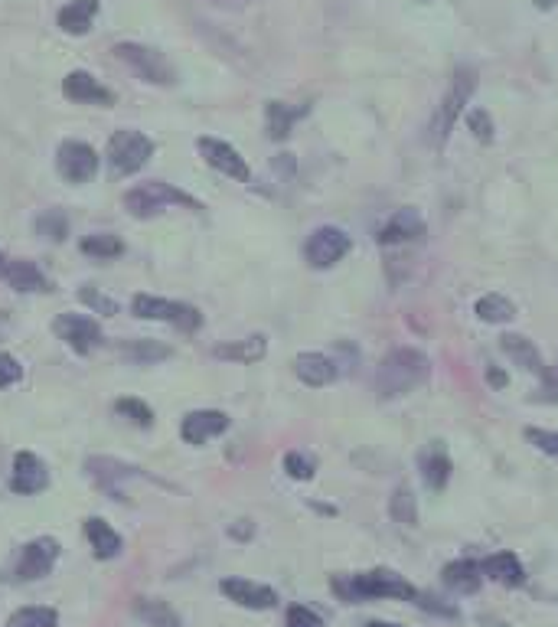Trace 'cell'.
I'll return each mask as SVG.
<instances>
[{"label":"cell","instance_id":"1","mask_svg":"<svg viewBox=\"0 0 558 627\" xmlns=\"http://www.w3.org/2000/svg\"><path fill=\"white\" fill-rule=\"evenodd\" d=\"M428 373H431V363L425 353L412 350V347H395L382 356L372 386H376L382 399H395V396H405V392H412L415 386L425 383Z\"/></svg>","mask_w":558,"mask_h":627},{"label":"cell","instance_id":"2","mask_svg":"<svg viewBox=\"0 0 558 627\" xmlns=\"http://www.w3.org/2000/svg\"><path fill=\"white\" fill-rule=\"evenodd\" d=\"M333 592L343 601H376V598H408L415 601L418 592L408 585L402 575L392 572H366L353 579H333Z\"/></svg>","mask_w":558,"mask_h":627},{"label":"cell","instance_id":"3","mask_svg":"<svg viewBox=\"0 0 558 627\" xmlns=\"http://www.w3.org/2000/svg\"><path fill=\"white\" fill-rule=\"evenodd\" d=\"M167 206H186V209H203L200 200H193L190 193L177 190L173 183H164V180H147V183H138L134 190H128L124 196V209L134 216V219H151L157 213H164Z\"/></svg>","mask_w":558,"mask_h":627},{"label":"cell","instance_id":"4","mask_svg":"<svg viewBox=\"0 0 558 627\" xmlns=\"http://www.w3.org/2000/svg\"><path fill=\"white\" fill-rule=\"evenodd\" d=\"M154 157V141L141 131H115L108 141V164L115 174L128 177Z\"/></svg>","mask_w":558,"mask_h":627},{"label":"cell","instance_id":"5","mask_svg":"<svg viewBox=\"0 0 558 627\" xmlns=\"http://www.w3.org/2000/svg\"><path fill=\"white\" fill-rule=\"evenodd\" d=\"M131 311L138 314L141 321H164V324L186 330V334L200 330V324H203V314L196 311V307L180 304V301H167V298H154V294H138L131 304Z\"/></svg>","mask_w":558,"mask_h":627},{"label":"cell","instance_id":"6","mask_svg":"<svg viewBox=\"0 0 558 627\" xmlns=\"http://www.w3.org/2000/svg\"><path fill=\"white\" fill-rule=\"evenodd\" d=\"M115 53L121 63H128L144 82H154V85L177 82V69H173L170 59L164 53H157V49H147L141 43H121V46H115Z\"/></svg>","mask_w":558,"mask_h":627},{"label":"cell","instance_id":"7","mask_svg":"<svg viewBox=\"0 0 558 627\" xmlns=\"http://www.w3.org/2000/svg\"><path fill=\"white\" fill-rule=\"evenodd\" d=\"M470 95H474V76H470L467 69L454 72L448 92H444V102L438 108V118H434V144L438 147L448 141V134L454 131L457 118L464 115V105L470 102Z\"/></svg>","mask_w":558,"mask_h":627},{"label":"cell","instance_id":"8","mask_svg":"<svg viewBox=\"0 0 558 627\" xmlns=\"http://www.w3.org/2000/svg\"><path fill=\"white\" fill-rule=\"evenodd\" d=\"M350 249H353V242L343 229L320 226V229L310 232V239L304 245V258H307L310 268H333Z\"/></svg>","mask_w":558,"mask_h":627},{"label":"cell","instance_id":"9","mask_svg":"<svg viewBox=\"0 0 558 627\" xmlns=\"http://www.w3.org/2000/svg\"><path fill=\"white\" fill-rule=\"evenodd\" d=\"M59 177L69 183H89L98 174V154L92 144L85 141H62L56 151Z\"/></svg>","mask_w":558,"mask_h":627},{"label":"cell","instance_id":"10","mask_svg":"<svg viewBox=\"0 0 558 627\" xmlns=\"http://www.w3.org/2000/svg\"><path fill=\"white\" fill-rule=\"evenodd\" d=\"M196 147H200L203 161L213 167V170H219V174H226V177L239 180V183L252 180V170H248L245 157L235 151L232 144L219 141V138H200V141H196Z\"/></svg>","mask_w":558,"mask_h":627},{"label":"cell","instance_id":"11","mask_svg":"<svg viewBox=\"0 0 558 627\" xmlns=\"http://www.w3.org/2000/svg\"><path fill=\"white\" fill-rule=\"evenodd\" d=\"M53 330H56V337L66 340L76 353H89L92 347L102 343V327H98L95 317H85V314H59Z\"/></svg>","mask_w":558,"mask_h":627},{"label":"cell","instance_id":"12","mask_svg":"<svg viewBox=\"0 0 558 627\" xmlns=\"http://www.w3.org/2000/svg\"><path fill=\"white\" fill-rule=\"evenodd\" d=\"M56 559H59V543L49 536H40L23 546L20 562H17V575L23 582H36V579H43V575H49Z\"/></svg>","mask_w":558,"mask_h":627},{"label":"cell","instance_id":"13","mask_svg":"<svg viewBox=\"0 0 558 627\" xmlns=\"http://www.w3.org/2000/svg\"><path fill=\"white\" fill-rule=\"evenodd\" d=\"M62 95L76 105H98V108L115 105V92L105 89L102 82H98L95 76H89V72H82V69L69 72V76L62 79Z\"/></svg>","mask_w":558,"mask_h":627},{"label":"cell","instance_id":"14","mask_svg":"<svg viewBox=\"0 0 558 627\" xmlns=\"http://www.w3.org/2000/svg\"><path fill=\"white\" fill-rule=\"evenodd\" d=\"M49 484V471L46 464L36 458L33 451H20L14 458V474H10V487H14V494H40V490H46Z\"/></svg>","mask_w":558,"mask_h":627},{"label":"cell","instance_id":"15","mask_svg":"<svg viewBox=\"0 0 558 627\" xmlns=\"http://www.w3.org/2000/svg\"><path fill=\"white\" fill-rule=\"evenodd\" d=\"M219 588L229 601H235V605H242V608H252V611H268L278 605L275 588L248 582V579H226Z\"/></svg>","mask_w":558,"mask_h":627},{"label":"cell","instance_id":"16","mask_svg":"<svg viewBox=\"0 0 558 627\" xmlns=\"http://www.w3.org/2000/svg\"><path fill=\"white\" fill-rule=\"evenodd\" d=\"M229 428V415L226 412H216V409H203V412H190L183 418L180 425V435L186 445H206L209 438L222 435Z\"/></svg>","mask_w":558,"mask_h":627},{"label":"cell","instance_id":"17","mask_svg":"<svg viewBox=\"0 0 558 627\" xmlns=\"http://www.w3.org/2000/svg\"><path fill=\"white\" fill-rule=\"evenodd\" d=\"M294 376L301 379L304 386L320 389V386H330L333 379L340 376V366H337L333 356H324V353H297L294 356Z\"/></svg>","mask_w":558,"mask_h":627},{"label":"cell","instance_id":"18","mask_svg":"<svg viewBox=\"0 0 558 627\" xmlns=\"http://www.w3.org/2000/svg\"><path fill=\"white\" fill-rule=\"evenodd\" d=\"M421 236H425V219H421L418 209H399V213H392L389 223L379 229L382 245H402V242H415Z\"/></svg>","mask_w":558,"mask_h":627},{"label":"cell","instance_id":"19","mask_svg":"<svg viewBox=\"0 0 558 627\" xmlns=\"http://www.w3.org/2000/svg\"><path fill=\"white\" fill-rule=\"evenodd\" d=\"M95 14H98V0H72V4L59 10V27L69 36H85L92 30Z\"/></svg>","mask_w":558,"mask_h":627},{"label":"cell","instance_id":"20","mask_svg":"<svg viewBox=\"0 0 558 627\" xmlns=\"http://www.w3.org/2000/svg\"><path fill=\"white\" fill-rule=\"evenodd\" d=\"M483 579V565L474 559H457L451 565H444V585L454 588V592H477Z\"/></svg>","mask_w":558,"mask_h":627},{"label":"cell","instance_id":"21","mask_svg":"<svg viewBox=\"0 0 558 627\" xmlns=\"http://www.w3.org/2000/svg\"><path fill=\"white\" fill-rule=\"evenodd\" d=\"M483 575H490L493 582L500 585H523L526 582V569L519 565L513 552H496L487 562H483Z\"/></svg>","mask_w":558,"mask_h":627},{"label":"cell","instance_id":"22","mask_svg":"<svg viewBox=\"0 0 558 627\" xmlns=\"http://www.w3.org/2000/svg\"><path fill=\"white\" fill-rule=\"evenodd\" d=\"M500 347H503V353L510 356L516 366H523V370H529V373H542L545 370L539 350L532 347V340H526L523 334H506Z\"/></svg>","mask_w":558,"mask_h":627},{"label":"cell","instance_id":"23","mask_svg":"<svg viewBox=\"0 0 558 627\" xmlns=\"http://www.w3.org/2000/svg\"><path fill=\"white\" fill-rule=\"evenodd\" d=\"M304 115V108H291L284 102H268L265 105V128L271 141H284L294 128V121Z\"/></svg>","mask_w":558,"mask_h":627},{"label":"cell","instance_id":"24","mask_svg":"<svg viewBox=\"0 0 558 627\" xmlns=\"http://www.w3.org/2000/svg\"><path fill=\"white\" fill-rule=\"evenodd\" d=\"M85 536H89L98 559H115L121 552V536L111 530L105 520H98V516H92V520L85 523Z\"/></svg>","mask_w":558,"mask_h":627},{"label":"cell","instance_id":"25","mask_svg":"<svg viewBox=\"0 0 558 627\" xmlns=\"http://www.w3.org/2000/svg\"><path fill=\"white\" fill-rule=\"evenodd\" d=\"M4 278H7V285H10V288H14V291H23V294L46 291V278H43V272H40V268H36L33 262H7Z\"/></svg>","mask_w":558,"mask_h":627},{"label":"cell","instance_id":"26","mask_svg":"<svg viewBox=\"0 0 558 627\" xmlns=\"http://www.w3.org/2000/svg\"><path fill=\"white\" fill-rule=\"evenodd\" d=\"M89 474L102 484L108 494H115V477L118 481H128V477H138V467H128L115 458H92L89 461Z\"/></svg>","mask_w":558,"mask_h":627},{"label":"cell","instance_id":"27","mask_svg":"<svg viewBox=\"0 0 558 627\" xmlns=\"http://www.w3.org/2000/svg\"><path fill=\"white\" fill-rule=\"evenodd\" d=\"M474 314L483 324H506V321H513L516 307L510 298H503V294H483V298L474 304Z\"/></svg>","mask_w":558,"mask_h":627},{"label":"cell","instance_id":"28","mask_svg":"<svg viewBox=\"0 0 558 627\" xmlns=\"http://www.w3.org/2000/svg\"><path fill=\"white\" fill-rule=\"evenodd\" d=\"M421 477H425V484L431 490H441L444 484H448V477H451L448 454H444L441 448H431V451L421 454Z\"/></svg>","mask_w":558,"mask_h":627},{"label":"cell","instance_id":"29","mask_svg":"<svg viewBox=\"0 0 558 627\" xmlns=\"http://www.w3.org/2000/svg\"><path fill=\"white\" fill-rule=\"evenodd\" d=\"M265 337H248V340H239V343H222L216 347V356L219 360H232V363H255L265 356Z\"/></svg>","mask_w":558,"mask_h":627},{"label":"cell","instance_id":"30","mask_svg":"<svg viewBox=\"0 0 558 627\" xmlns=\"http://www.w3.org/2000/svg\"><path fill=\"white\" fill-rule=\"evenodd\" d=\"M138 614L141 618L151 624V627H183L180 618H177V611H173L167 601H151V598H144L141 605H138Z\"/></svg>","mask_w":558,"mask_h":627},{"label":"cell","instance_id":"31","mask_svg":"<svg viewBox=\"0 0 558 627\" xmlns=\"http://www.w3.org/2000/svg\"><path fill=\"white\" fill-rule=\"evenodd\" d=\"M82 252L89 258H98V262H108V258H118L124 252V242L118 236H85Z\"/></svg>","mask_w":558,"mask_h":627},{"label":"cell","instance_id":"32","mask_svg":"<svg viewBox=\"0 0 558 627\" xmlns=\"http://www.w3.org/2000/svg\"><path fill=\"white\" fill-rule=\"evenodd\" d=\"M59 614L53 608H20L10 614L7 627H56Z\"/></svg>","mask_w":558,"mask_h":627},{"label":"cell","instance_id":"33","mask_svg":"<svg viewBox=\"0 0 558 627\" xmlns=\"http://www.w3.org/2000/svg\"><path fill=\"white\" fill-rule=\"evenodd\" d=\"M36 232H40L43 239H53V242H62L69 236V219L62 209H49L40 219H36Z\"/></svg>","mask_w":558,"mask_h":627},{"label":"cell","instance_id":"34","mask_svg":"<svg viewBox=\"0 0 558 627\" xmlns=\"http://www.w3.org/2000/svg\"><path fill=\"white\" fill-rule=\"evenodd\" d=\"M389 513H392V520L395 523H405V526H415L418 520V510H415V497H412V490L408 487H399L392 494V503H389Z\"/></svg>","mask_w":558,"mask_h":627},{"label":"cell","instance_id":"35","mask_svg":"<svg viewBox=\"0 0 558 627\" xmlns=\"http://www.w3.org/2000/svg\"><path fill=\"white\" fill-rule=\"evenodd\" d=\"M115 412L128 418V422L141 425V428H151V425H154L151 405H144L141 399H118V402H115Z\"/></svg>","mask_w":558,"mask_h":627},{"label":"cell","instance_id":"36","mask_svg":"<svg viewBox=\"0 0 558 627\" xmlns=\"http://www.w3.org/2000/svg\"><path fill=\"white\" fill-rule=\"evenodd\" d=\"M124 356L134 360V363H157V360H167L170 347H160V343L141 340V343H128V347H124Z\"/></svg>","mask_w":558,"mask_h":627},{"label":"cell","instance_id":"37","mask_svg":"<svg viewBox=\"0 0 558 627\" xmlns=\"http://www.w3.org/2000/svg\"><path fill=\"white\" fill-rule=\"evenodd\" d=\"M284 471H288V477H294V481H310L317 471V461L304 451H288L284 454Z\"/></svg>","mask_w":558,"mask_h":627},{"label":"cell","instance_id":"38","mask_svg":"<svg viewBox=\"0 0 558 627\" xmlns=\"http://www.w3.org/2000/svg\"><path fill=\"white\" fill-rule=\"evenodd\" d=\"M526 441H532L539 451L558 458V432H552V428H526Z\"/></svg>","mask_w":558,"mask_h":627},{"label":"cell","instance_id":"39","mask_svg":"<svg viewBox=\"0 0 558 627\" xmlns=\"http://www.w3.org/2000/svg\"><path fill=\"white\" fill-rule=\"evenodd\" d=\"M288 627H324V621H320L317 611L294 605V608H288Z\"/></svg>","mask_w":558,"mask_h":627},{"label":"cell","instance_id":"40","mask_svg":"<svg viewBox=\"0 0 558 627\" xmlns=\"http://www.w3.org/2000/svg\"><path fill=\"white\" fill-rule=\"evenodd\" d=\"M20 376H23V366L10 353H0V389L14 386Z\"/></svg>","mask_w":558,"mask_h":627},{"label":"cell","instance_id":"41","mask_svg":"<svg viewBox=\"0 0 558 627\" xmlns=\"http://www.w3.org/2000/svg\"><path fill=\"white\" fill-rule=\"evenodd\" d=\"M82 301L89 304L95 314H118V304L111 298H105V294L92 291V288H82Z\"/></svg>","mask_w":558,"mask_h":627},{"label":"cell","instance_id":"42","mask_svg":"<svg viewBox=\"0 0 558 627\" xmlns=\"http://www.w3.org/2000/svg\"><path fill=\"white\" fill-rule=\"evenodd\" d=\"M467 121H470V131L477 134L480 141H490L493 138V125H490V115L483 112V108H477V112H470L467 115Z\"/></svg>","mask_w":558,"mask_h":627},{"label":"cell","instance_id":"43","mask_svg":"<svg viewBox=\"0 0 558 627\" xmlns=\"http://www.w3.org/2000/svg\"><path fill=\"white\" fill-rule=\"evenodd\" d=\"M542 376H545V392H549V396L555 399L558 396V360L552 366H545Z\"/></svg>","mask_w":558,"mask_h":627},{"label":"cell","instance_id":"44","mask_svg":"<svg viewBox=\"0 0 558 627\" xmlns=\"http://www.w3.org/2000/svg\"><path fill=\"white\" fill-rule=\"evenodd\" d=\"M366 627H402V624H389V621H369Z\"/></svg>","mask_w":558,"mask_h":627},{"label":"cell","instance_id":"45","mask_svg":"<svg viewBox=\"0 0 558 627\" xmlns=\"http://www.w3.org/2000/svg\"><path fill=\"white\" fill-rule=\"evenodd\" d=\"M536 4H539L542 10H552V7L558 4V0H536Z\"/></svg>","mask_w":558,"mask_h":627},{"label":"cell","instance_id":"46","mask_svg":"<svg viewBox=\"0 0 558 627\" xmlns=\"http://www.w3.org/2000/svg\"><path fill=\"white\" fill-rule=\"evenodd\" d=\"M4 268H7V258H4V252H0V275H4Z\"/></svg>","mask_w":558,"mask_h":627},{"label":"cell","instance_id":"47","mask_svg":"<svg viewBox=\"0 0 558 627\" xmlns=\"http://www.w3.org/2000/svg\"><path fill=\"white\" fill-rule=\"evenodd\" d=\"M219 4H248V0H219Z\"/></svg>","mask_w":558,"mask_h":627},{"label":"cell","instance_id":"48","mask_svg":"<svg viewBox=\"0 0 558 627\" xmlns=\"http://www.w3.org/2000/svg\"><path fill=\"white\" fill-rule=\"evenodd\" d=\"M418 4H431V0H418Z\"/></svg>","mask_w":558,"mask_h":627}]
</instances>
